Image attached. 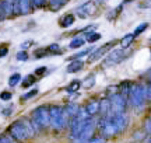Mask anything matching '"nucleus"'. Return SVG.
<instances>
[{
  "instance_id": "f257e3e1",
  "label": "nucleus",
  "mask_w": 151,
  "mask_h": 143,
  "mask_svg": "<svg viewBox=\"0 0 151 143\" xmlns=\"http://www.w3.org/2000/svg\"><path fill=\"white\" fill-rule=\"evenodd\" d=\"M7 132H9V135H10V138L13 140H16L18 143H22V142H25V140H28L29 138L35 136L37 129L34 126L32 121L24 118V119H18L14 124H11L10 126H9V129H7Z\"/></svg>"
},
{
  "instance_id": "f03ea898",
  "label": "nucleus",
  "mask_w": 151,
  "mask_h": 143,
  "mask_svg": "<svg viewBox=\"0 0 151 143\" xmlns=\"http://www.w3.org/2000/svg\"><path fill=\"white\" fill-rule=\"evenodd\" d=\"M70 122V119L66 116L63 108H60L58 105H53L49 108V125L53 128L55 131H62L67 126V124Z\"/></svg>"
},
{
  "instance_id": "7ed1b4c3",
  "label": "nucleus",
  "mask_w": 151,
  "mask_h": 143,
  "mask_svg": "<svg viewBox=\"0 0 151 143\" xmlns=\"http://www.w3.org/2000/svg\"><path fill=\"white\" fill-rule=\"evenodd\" d=\"M127 100L132 103V105H133L134 108H143L147 103L146 87L139 86V84L129 87V90H127Z\"/></svg>"
},
{
  "instance_id": "20e7f679",
  "label": "nucleus",
  "mask_w": 151,
  "mask_h": 143,
  "mask_svg": "<svg viewBox=\"0 0 151 143\" xmlns=\"http://www.w3.org/2000/svg\"><path fill=\"white\" fill-rule=\"evenodd\" d=\"M32 124L35 129H45L49 126V108L45 105H41L35 108L32 112Z\"/></svg>"
},
{
  "instance_id": "39448f33",
  "label": "nucleus",
  "mask_w": 151,
  "mask_h": 143,
  "mask_svg": "<svg viewBox=\"0 0 151 143\" xmlns=\"http://www.w3.org/2000/svg\"><path fill=\"white\" fill-rule=\"evenodd\" d=\"M109 100V105H111V114H120V112H124L126 110V101H127V97L124 94L116 93L111 94L108 97Z\"/></svg>"
},
{
  "instance_id": "423d86ee",
  "label": "nucleus",
  "mask_w": 151,
  "mask_h": 143,
  "mask_svg": "<svg viewBox=\"0 0 151 143\" xmlns=\"http://www.w3.org/2000/svg\"><path fill=\"white\" fill-rule=\"evenodd\" d=\"M88 116L86 115V112L83 110L78 111V114L74 116V118H71L70 119V136L73 139H77L78 138V135H80L81 129H83V125H84V122Z\"/></svg>"
},
{
  "instance_id": "0eeeda50",
  "label": "nucleus",
  "mask_w": 151,
  "mask_h": 143,
  "mask_svg": "<svg viewBox=\"0 0 151 143\" xmlns=\"http://www.w3.org/2000/svg\"><path fill=\"white\" fill-rule=\"evenodd\" d=\"M109 55L106 56V59L104 62L105 66H113V65H118L120 62H123L124 59H127L130 56V53L124 48H120V49H113L108 52Z\"/></svg>"
},
{
  "instance_id": "6e6552de",
  "label": "nucleus",
  "mask_w": 151,
  "mask_h": 143,
  "mask_svg": "<svg viewBox=\"0 0 151 143\" xmlns=\"http://www.w3.org/2000/svg\"><path fill=\"white\" fill-rule=\"evenodd\" d=\"M101 133H102L104 138H113L118 133L116 126H115L112 118H111V114L101 118Z\"/></svg>"
},
{
  "instance_id": "1a4fd4ad",
  "label": "nucleus",
  "mask_w": 151,
  "mask_h": 143,
  "mask_svg": "<svg viewBox=\"0 0 151 143\" xmlns=\"http://www.w3.org/2000/svg\"><path fill=\"white\" fill-rule=\"evenodd\" d=\"M94 131H95V121L92 119V116H88L83 125V129H81L80 135H78V140L80 142L86 143L88 139H91V136L94 135Z\"/></svg>"
},
{
  "instance_id": "9d476101",
  "label": "nucleus",
  "mask_w": 151,
  "mask_h": 143,
  "mask_svg": "<svg viewBox=\"0 0 151 143\" xmlns=\"http://www.w3.org/2000/svg\"><path fill=\"white\" fill-rule=\"evenodd\" d=\"M116 42H118V41L113 39V41H109V42H106V44H104L101 48L92 51L90 58H88V62H95V61H98V59H101V58H102L104 55H106L111 49H113V46H115Z\"/></svg>"
},
{
  "instance_id": "9b49d317",
  "label": "nucleus",
  "mask_w": 151,
  "mask_h": 143,
  "mask_svg": "<svg viewBox=\"0 0 151 143\" xmlns=\"http://www.w3.org/2000/svg\"><path fill=\"white\" fill-rule=\"evenodd\" d=\"M97 11V6L94 1H86L81 6H78L76 9V14L80 17V18H86V17H90L92 14H95Z\"/></svg>"
},
{
  "instance_id": "f8f14e48",
  "label": "nucleus",
  "mask_w": 151,
  "mask_h": 143,
  "mask_svg": "<svg viewBox=\"0 0 151 143\" xmlns=\"http://www.w3.org/2000/svg\"><path fill=\"white\" fill-rule=\"evenodd\" d=\"M111 118H112L113 124H115V126H116L118 133L123 132L124 129L127 128V125H129V116L126 115L124 112H120V114H111Z\"/></svg>"
},
{
  "instance_id": "ddd939ff",
  "label": "nucleus",
  "mask_w": 151,
  "mask_h": 143,
  "mask_svg": "<svg viewBox=\"0 0 151 143\" xmlns=\"http://www.w3.org/2000/svg\"><path fill=\"white\" fill-rule=\"evenodd\" d=\"M83 111L86 112L87 116L97 115L98 112H99V100H91V101H88Z\"/></svg>"
},
{
  "instance_id": "4468645a",
  "label": "nucleus",
  "mask_w": 151,
  "mask_h": 143,
  "mask_svg": "<svg viewBox=\"0 0 151 143\" xmlns=\"http://www.w3.org/2000/svg\"><path fill=\"white\" fill-rule=\"evenodd\" d=\"M63 111H65L66 116H67L69 119H71V118H74V116L78 114V111H80V105L76 104V103H70V104H67V107H66Z\"/></svg>"
},
{
  "instance_id": "2eb2a0df",
  "label": "nucleus",
  "mask_w": 151,
  "mask_h": 143,
  "mask_svg": "<svg viewBox=\"0 0 151 143\" xmlns=\"http://www.w3.org/2000/svg\"><path fill=\"white\" fill-rule=\"evenodd\" d=\"M74 22H76V16L70 13V14H65V16L60 18V20H59V25L62 28H69V27H71Z\"/></svg>"
},
{
  "instance_id": "dca6fc26",
  "label": "nucleus",
  "mask_w": 151,
  "mask_h": 143,
  "mask_svg": "<svg viewBox=\"0 0 151 143\" xmlns=\"http://www.w3.org/2000/svg\"><path fill=\"white\" fill-rule=\"evenodd\" d=\"M84 67V63L80 61V59H74V61L69 63V66H67V73H77V72H80L81 69Z\"/></svg>"
},
{
  "instance_id": "f3484780",
  "label": "nucleus",
  "mask_w": 151,
  "mask_h": 143,
  "mask_svg": "<svg viewBox=\"0 0 151 143\" xmlns=\"http://www.w3.org/2000/svg\"><path fill=\"white\" fill-rule=\"evenodd\" d=\"M99 112L102 114V116H106L111 114V105H109L108 98L99 100Z\"/></svg>"
},
{
  "instance_id": "a211bd4d",
  "label": "nucleus",
  "mask_w": 151,
  "mask_h": 143,
  "mask_svg": "<svg viewBox=\"0 0 151 143\" xmlns=\"http://www.w3.org/2000/svg\"><path fill=\"white\" fill-rule=\"evenodd\" d=\"M134 38H136V37L133 35V34H126L123 38L120 39V46H122V48H124V49H127V48H129V46H132V44L134 42Z\"/></svg>"
},
{
  "instance_id": "6ab92c4d",
  "label": "nucleus",
  "mask_w": 151,
  "mask_h": 143,
  "mask_svg": "<svg viewBox=\"0 0 151 143\" xmlns=\"http://www.w3.org/2000/svg\"><path fill=\"white\" fill-rule=\"evenodd\" d=\"M84 44H86V39L83 38V37H80V35H77V37H74V38L71 39V42L69 44V48L70 49H77V48L83 46Z\"/></svg>"
},
{
  "instance_id": "aec40b11",
  "label": "nucleus",
  "mask_w": 151,
  "mask_h": 143,
  "mask_svg": "<svg viewBox=\"0 0 151 143\" xmlns=\"http://www.w3.org/2000/svg\"><path fill=\"white\" fill-rule=\"evenodd\" d=\"M35 80H37L35 74H28V76H25L24 77V80H22V83H21L22 88H29L34 83H35Z\"/></svg>"
},
{
  "instance_id": "412c9836",
  "label": "nucleus",
  "mask_w": 151,
  "mask_h": 143,
  "mask_svg": "<svg viewBox=\"0 0 151 143\" xmlns=\"http://www.w3.org/2000/svg\"><path fill=\"white\" fill-rule=\"evenodd\" d=\"M101 38V35L95 31H90V32H86V42H90V44H94V42H97L98 39Z\"/></svg>"
},
{
  "instance_id": "4be33fe9",
  "label": "nucleus",
  "mask_w": 151,
  "mask_h": 143,
  "mask_svg": "<svg viewBox=\"0 0 151 143\" xmlns=\"http://www.w3.org/2000/svg\"><path fill=\"white\" fill-rule=\"evenodd\" d=\"M80 87H81V82H80V80H73V82H71L70 84L66 87V91H67L69 94H73V93H76V91H77Z\"/></svg>"
},
{
  "instance_id": "5701e85b",
  "label": "nucleus",
  "mask_w": 151,
  "mask_h": 143,
  "mask_svg": "<svg viewBox=\"0 0 151 143\" xmlns=\"http://www.w3.org/2000/svg\"><path fill=\"white\" fill-rule=\"evenodd\" d=\"M94 84H95V76H94V74L87 76L86 79H84V82H81V86L86 88H91Z\"/></svg>"
},
{
  "instance_id": "b1692460",
  "label": "nucleus",
  "mask_w": 151,
  "mask_h": 143,
  "mask_svg": "<svg viewBox=\"0 0 151 143\" xmlns=\"http://www.w3.org/2000/svg\"><path fill=\"white\" fill-rule=\"evenodd\" d=\"M20 80H21V74L20 73H13L10 76V79H9V86L14 87V86H17L20 83Z\"/></svg>"
},
{
  "instance_id": "393cba45",
  "label": "nucleus",
  "mask_w": 151,
  "mask_h": 143,
  "mask_svg": "<svg viewBox=\"0 0 151 143\" xmlns=\"http://www.w3.org/2000/svg\"><path fill=\"white\" fill-rule=\"evenodd\" d=\"M147 28H148V22H143V24H140V25H139V27H137V28L134 30V32H133V35H134V37H137V35H140L141 32H144V31H146Z\"/></svg>"
},
{
  "instance_id": "a878e982",
  "label": "nucleus",
  "mask_w": 151,
  "mask_h": 143,
  "mask_svg": "<svg viewBox=\"0 0 151 143\" xmlns=\"http://www.w3.org/2000/svg\"><path fill=\"white\" fill-rule=\"evenodd\" d=\"M37 94H38V88H34V90H31V91H28L27 94H24V95L21 97V100H22V101H27V100H31L32 97H35Z\"/></svg>"
},
{
  "instance_id": "bb28decb",
  "label": "nucleus",
  "mask_w": 151,
  "mask_h": 143,
  "mask_svg": "<svg viewBox=\"0 0 151 143\" xmlns=\"http://www.w3.org/2000/svg\"><path fill=\"white\" fill-rule=\"evenodd\" d=\"M49 52L46 48H42V49H38L35 51V58H38V59H41V58H43V56H46Z\"/></svg>"
},
{
  "instance_id": "cd10ccee",
  "label": "nucleus",
  "mask_w": 151,
  "mask_h": 143,
  "mask_svg": "<svg viewBox=\"0 0 151 143\" xmlns=\"http://www.w3.org/2000/svg\"><path fill=\"white\" fill-rule=\"evenodd\" d=\"M46 49H48L49 53H58V52L60 51V48H59V45L58 44H52V45H49ZM58 55H59V53H58Z\"/></svg>"
},
{
  "instance_id": "c85d7f7f",
  "label": "nucleus",
  "mask_w": 151,
  "mask_h": 143,
  "mask_svg": "<svg viewBox=\"0 0 151 143\" xmlns=\"http://www.w3.org/2000/svg\"><path fill=\"white\" fill-rule=\"evenodd\" d=\"M13 111H14V105L10 104L9 107H6V108H1V114H3V115H6V116H9Z\"/></svg>"
},
{
  "instance_id": "c756f323",
  "label": "nucleus",
  "mask_w": 151,
  "mask_h": 143,
  "mask_svg": "<svg viewBox=\"0 0 151 143\" xmlns=\"http://www.w3.org/2000/svg\"><path fill=\"white\" fill-rule=\"evenodd\" d=\"M7 53H9V45H0V58H4V56H7Z\"/></svg>"
},
{
  "instance_id": "7c9ffc66",
  "label": "nucleus",
  "mask_w": 151,
  "mask_h": 143,
  "mask_svg": "<svg viewBox=\"0 0 151 143\" xmlns=\"http://www.w3.org/2000/svg\"><path fill=\"white\" fill-rule=\"evenodd\" d=\"M11 97H13V94L10 91H1L0 93V100H3V101H9Z\"/></svg>"
},
{
  "instance_id": "2f4dec72",
  "label": "nucleus",
  "mask_w": 151,
  "mask_h": 143,
  "mask_svg": "<svg viewBox=\"0 0 151 143\" xmlns=\"http://www.w3.org/2000/svg\"><path fill=\"white\" fill-rule=\"evenodd\" d=\"M27 59H28V53L25 52V51H21V52L17 53V61L24 62V61H27Z\"/></svg>"
},
{
  "instance_id": "473e14b6",
  "label": "nucleus",
  "mask_w": 151,
  "mask_h": 143,
  "mask_svg": "<svg viewBox=\"0 0 151 143\" xmlns=\"http://www.w3.org/2000/svg\"><path fill=\"white\" fill-rule=\"evenodd\" d=\"M86 143H105V139H104L102 136H97V138L88 139Z\"/></svg>"
},
{
  "instance_id": "72a5a7b5",
  "label": "nucleus",
  "mask_w": 151,
  "mask_h": 143,
  "mask_svg": "<svg viewBox=\"0 0 151 143\" xmlns=\"http://www.w3.org/2000/svg\"><path fill=\"white\" fill-rule=\"evenodd\" d=\"M32 45H34V41H25V42L21 45V48L25 51V49H28V48H31Z\"/></svg>"
},
{
  "instance_id": "f704fd0d",
  "label": "nucleus",
  "mask_w": 151,
  "mask_h": 143,
  "mask_svg": "<svg viewBox=\"0 0 151 143\" xmlns=\"http://www.w3.org/2000/svg\"><path fill=\"white\" fill-rule=\"evenodd\" d=\"M46 72V67L42 66V67H38L37 70H35V76H42L43 73Z\"/></svg>"
},
{
  "instance_id": "c9c22d12",
  "label": "nucleus",
  "mask_w": 151,
  "mask_h": 143,
  "mask_svg": "<svg viewBox=\"0 0 151 143\" xmlns=\"http://www.w3.org/2000/svg\"><path fill=\"white\" fill-rule=\"evenodd\" d=\"M144 128H146V133L147 135H148V133H150V118H148V119H146V124H144Z\"/></svg>"
},
{
  "instance_id": "e433bc0d",
  "label": "nucleus",
  "mask_w": 151,
  "mask_h": 143,
  "mask_svg": "<svg viewBox=\"0 0 151 143\" xmlns=\"http://www.w3.org/2000/svg\"><path fill=\"white\" fill-rule=\"evenodd\" d=\"M0 143H11V140L4 138V136H0Z\"/></svg>"
},
{
  "instance_id": "4c0bfd02",
  "label": "nucleus",
  "mask_w": 151,
  "mask_h": 143,
  "mask_svg": "<svg viewBox=\"0 0 151 143\" xmlns=\"http://www.w3.org/2000/svg\"><path fill=\"white\" fill-rule=\"evenodd\" d=\"M106 0H97V3H99V4H102V3H105Z\"/></svg>"
}]
</instances>
